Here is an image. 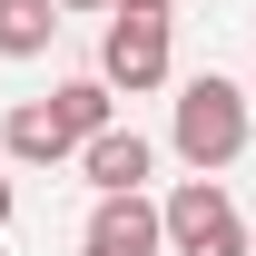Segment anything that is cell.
<instances>
[{
	"label": "cell",
	"mask_w": 256,
	"mask_h": 256,
	"mask_svg": "<svg viewBox=\"0 0 256 256\" xmlns=\"http://www.w3.org/2000/svg\"><path fill=\"white\" fill-rule=\"evenodd\" d=\"M246 128H256V89L217 79V69H197L188 89H178V118H168V148L197 168V178H217V168L246 158Z\"/></svg>",
	"instance_id": "obj_1"
},
{
	"label": "cell",
	"mask_w": 256,
	"mask_h": 256,
	"mask_svg": "<svg viewBox=\"0 0 256 256\" xmlns=\"http://www.w3.org/2000/svg\"><path fill=\"white\" fill-rule=\"evenodd\" d=\"M158 207H168V256H256V226L236 217V197L217 178H188Z\"/></svg>",
	"instance_id": "obj_2"
},
{
	"label": "cell",
	"mask_w": 256,
	"mask_h": 256,
	"mask_svg": "<svg viewBox=\"0 0 256 256\" xmlns=\"http://www.w3.org/2000/svg\"><path fill=\"white\" fill-rule=\"evenodd\" d=\"M168 10H108V30H98V79L108 89H128V98H148L168 79Z\"/></svg>",
	"instance_id": "obj_3"
},
{
	"label": "cell",
	"mask_w": 256,
	"mask_h": 256,
	"mask_svg": "<svg viewBox=\"0 0 256 256\" xmlns=\"http://www.w3.org/2000/svg\"><path fill=\"white\" fill-rule=\"evenodd\" d=\"M79 256H168V207L148 188L138 197H98L79 226Z\"/></svg>",
	"instance_id": "obj_4"
},
{
	"label": "cell",
	"mask_w": 256,
	"mask_h": 256,
	"mask_svg": "<svg viewBox=\"0 0 256 256\" xmlns=\"http://www.w3.org/2000/svg\"><path fill=\"white\" fill-rule=\"evenodd\" d=\"M148 168H158V148H148L138 128H98L89 148H79V178H89L98 197H138V188H148Z\"/></svg>",
	"instance_id": "obj_5"
},
{
	"label": "cell",
	"mask_w": 256,
	"mask_h": 256,
	"mask_svg": "<svg viewBox=\"0 0 256 256\" xmlns=\"http://www.w3.org/2000/svg\"><path fill=\"white\" fill-rule=\"evenodd\" d=\"M0 148H10L20 168H60V158H79V128L60 118V98H20L10 128H0Z\"/></svg>",
	"instance_id": "obj_6"
},
{
	"label": "cell",
	"mask_w": 256,
	"mask_h": 256,
	"mask_svg": "<svg viewBox=\"0 0 256 256\" xmlns=\"http://www.w3.org/2000/svg\"><path fill=\"white\" fill-rule=\"evenodd\" d=\"M60 0H0V60H40L50 40H60Z\"/></svg>",
	"instance_id": "obj_7"
},
{
	"label": "cell",
	"mask_w": 256,
	"mask_h": 256,
	"mask_svg": "<svg viewBox=\"0 0 256 256\" xmlns=\"http://www.w3.org/2000/svg\"><path fill=\"white\" fill-rule=\"evenodd\" d=\"M60 10H118V0H60Z\"/></svg>",
	"instance_id": "obj_8"
},
{
	"label": "cell",
	"mask_w": 256,
	"mask_h": 256,
	"mask_svg": "<svg viewBox=\"0 0 256 256\" xmlns=\"http://www.w3.org/2000/svg\"><path fill=\"white\" fill-rule=\"evenodd\" d=\"M10 207H20V197H10V178H0V226H10Z\"/></svg>",
	"instance_id": "obj_9"
},
{
	"label": "cell",
	"mask_w": 256,
	"mask_h": 256,
	"mask_svg": "<svg viewBox=\"0 0 256 256\" xmlns=\"http://www.w3.org/2000/svg\"><path fill=\"white\" fill-rule=\"evenodd\" d=\"M118 10H168V0H118Z\"/></svg>",
	"instance_id": "obj_10"
},
{
	"label": "cell",
	"mask_w": 256,
	"mask_h": 256,
	"mask_svg": "<svg viewBox=\"0 0 256 256\" xmlns=\"http://www.w3.org/2000/svg\"><path fill=\"white\" fill-rule=\"evenodd\" d=\"M246 89H256V79H246Z\"/></svg>",
	"instance_id": "obj_11"
}]
</instances>
